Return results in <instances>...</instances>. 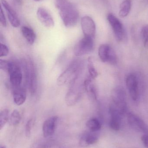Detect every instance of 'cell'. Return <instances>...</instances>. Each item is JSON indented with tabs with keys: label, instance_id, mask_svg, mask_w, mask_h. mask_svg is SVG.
Segmentation results:
<instances>
[{
	"label": "cell",
	"instance_id": "obj_1",
	"mask_svg": "<svg viewBox=\"0 0 148 148\" xmlns=\"http://www.w3.org/2000/svg\"><path fill=\"white\" fill-rule=\"evenodd\" d=\"M56 8L65 27H73L77 24L79 13L75 6L69 0H54Z\"/></svg>",
	"mask_w": 148,
	"mask_h": 148
},
{
	"label": "cell",
	"instance_id": "obj_2",
	"mask_svg": "<svg viewBox=\"0 0 148 148\" xmlns=\"http://www.w3.org/2000/svg\"><path fill=\"white\" fill-rule=\"evenodd\" d=\"M82 68V63L80 60L74 61L58 77L57 84L63 86L72 84L74 82L80 75Z\"/></svg>",
	"mask_w": 148,
	"mask_h": 148
},
{
	"label": "cell",
	"instance_id": "obj_3",
	"mask_svg": "<svg viewBox=\"0 0 148 148\" xmlns=\"http://www.w3.org/2000/svg\"><path fill=\"white\" fill-rule=\"evenodd\" d=\"M25 72V79L27 86L31 95H34L37 89V75L34 63L30 60H26L23 62Z\"/></svg>",
	"mask_w": 148,
	"mask_h": 148
},
{
	"label": "cell",
	"instance_id": "obj_4",
	"mask_svg": "<svg viewBox=\"0 0 148 148\" xmlns=\"http://www.w3.org/2000/svg\"><path fill=\"white\" fill-rule=\"evenodd\" d=\"M112 99L111 105L124 114L127 110V97L124 90L121 87L114 89L112 92Z\"/></svg>",
	"mask_w": 148,
	"mask_h": 148
},
{
	"label": "cell",
	"instance_id": "obj_5",
	"mask_svg": "<svg viewBox=\"0 0 148 148\" xmlns=\"http://www.w3.org/2000/svg\"><path fill=\"white\" fill-rule=\"evenodd\" d=\"M107 19L117 40L121 42H125L127 40V34L120 21L112 14H109Z\"/></svg>",
	"mask_w": 148,
	"mask_h": 148
},
{
	"label": "cell",
	"instance_id": "obj_6",
	"mask_svg": "<svg viewBox=\"0 0 148 148\" xmlns=\"http://www.w3.org/2000/svg\"><path fill=\"white\" fill-rule=\"evenodd\" d=\"M94 39L86 37L80 40L74 48V53L76 56H82L88 54L94 49Z\"/></svg>",
	"mask_w": 148,
	"mask_h": 148
},
{
	"label": "cell",
	"instance_id": "obj_7",
	"mask_svg": "<svg viewBox=\"0 0 148 148\" xmlns=\"http://www.w3.org/2000/svg\"><path fill=\"white\" fill-rule=\"evenodd\" d=\"M98 55L103 62L112 65L117 63V56L115 52L108 44H102L100 46L98 49Z\"/></svg>",
	"mask_w": 148,
	"mask_h": 148
},
{
	"label": "cell",
	"instance_id": "obj_8",
	"mask_svg": "<svg viewBox=\"0 0 148 148\" xmlns=\"http://www.w3.org/2000/svg\"><path fill=\"white\" fill-rule=\"evenodd\" d=\"M84 87L76 83V81L71 84L65 97V101L68 106H74L76 104L82 96Z\"/></svg>",
	"mask_w": 148,
	"mask_h": 148
},
{
	"label": "cell",
	"instance_id": "obj_9",
	"mask_svg": "<svg viewBox=\"0 0 148 148\" xmlns=\"http://www.w3.org/2000/svg\"><path fill=\"white\" fill-rule=\"evenodd\" d=\"M8 73L10 82L14 87L20 86L23 79V74L21 67L14 62H10Z\"/></svg>",
	"mask_w": 148,
	"mask_h": 148
},
{
	"label": "cell",
	"instance_id": "obj_10",
	"mask_svg": "<svg viewBox=\"0 0 148 148\" xmlns=\"http://www.w3.org/2000/svg\"><path fill=\"white\" fill-rule=\"evenodd\" d=\"M126 85L129 95L133 101H136L139 97V81L135 74H129L126 78Z\"/></svg>",
	"mask_w": 148,
	"mask_h": 148
},
{
	"label": "cell",
	"instance_id": "obj_11",
	"mask_svg": "<svg viewBox=\"0 0 148 148\" xmlns=\"http://www.w3.org/2000/svg\"><path fill=\"white\" fill-rule=\"evenodd\" d=\"M81 26L84 36L94 39L96 32V27L93 19L88 16H83L81 19Z\"/></svg>",
	"mask_w": 148,
	"mask_h": 148
},
{
	"label": "cell",
	"instance_id": "obj_12",
	"mask_svg": "<svg viewBox=\"0 0 148 148\" xmlns=\"http://www.w3.org/2000/svg\"><path fill=\"white\" fill-rule=\"evenodd\" d=\"M127 120L130 126L139 132L148 134V126L143 120L133 113H129Z\"/></svg>",
	"mask_w": 148,
	"mask_h": 148
},
{
	"label": "cell",
	"instance_id": "obj_13",
	"mask_svg": "<svg viewBox=\"0 0 148 148\" xmlns=\"http://www.w3.org/2000/svg\"><path fill=\"white\" fill-rule=\"evenodd\" d=\"M1 3L7 13L8 19L12 27H18L20 26V21L17 13L6 0H1Z\"/></svg>",
	"mask_w": 148,
	"mask_h": 148
},
{
	"label": "cell",
	"instance_id": "obj_14",
	"mask_svg": "<svg viewBox=\"0 0 148 148\" xmlns=\"http://www.w3.org/2000/svg\"><path fill=\"white\" fill-rule=\"evenodd\" d=\"M36 15L38 20L44 27L47 28H51L54 26V21L53 17L45 9L38 8Z\"/></svg>",
	"mask_w": 148,
	"mask_h": 148
},
{
	"label": "cell",
	"instance_id": "obj_15",
	"mask_svg": "<svg viewBox=\"0 0 148 148\" xmlns=\"http://www.w3.org/2000/svg\"><path fill=\"white\" fill-rule=\"evenodd\" d=\"M58 119V116H55L48 118L44 122L43 125V133L44 138L50 137L54 133Z\"/></svg>",
	"mask_w": 148,
	"mask_h": 148
},
{
	"label": "cell",
	"instance_id": "obj_16",
	"mask_svg": "<svg viewBox=\"0 0 148 148\" xmlns=\"http://www.w3.org/2000/svg\"><path fill=\"white\" fill-rule=\"evenodd\" d=\"M13 97L14 102L17 105H22L25 103L27 98L26 90L20 86L15 87Z\"/></svg>",
	"mask_w": 148,
	"mask_h": 148
},
{
	"label": "cell",
	"instance_id": "obj_17",
	"mask_svg": "<svg viewBox=\"0 0 148 148\" xmlns=\"http://www.w3.org/2000/svg\"><path fill=\"white\" fill-rule=\"evenodd\" d=\"M94 132H87L84 133L81 136L79 143L81 147H85L93 145L98 140V137Z\"/></svg>",
	"mask_w": 148,
	"mask_h": 148
},
{
	"label": "cell",
	"instance_id": "obj_18",
	"mask_svg": "<svg viewBox=\"0 0 148 148\" xmlns=\"http://www.w3.org/2000/svg\"><path fill=\"white\" fill-rule=\"evenodd\" d=\"M92 79L90 76L86 78L83 84L84 89L87 93L89 97L93 100H96L97 99V90L95 86L92 82Z\"/></svg>",
	"mask_w": 148,
	"mask_h": 148
},
{
	"label": "cell",
	"instance_id": "obj_19",
	"mask_svg": "<svg viewBox=\"0 0 148 148\" xmlns=\"http://www.w3.org/2000/svg\"><path fill=\"white\" fill-rule=\"evenodd\" d=\"M21 32L29 44L32 45L34 43L36 35L32 28L27 26H22L21 28Z\"/></svg>",
	"mask_w": 148,
	"mask_h": 148
},
{
	"label": "cell",
	"instance_id": "obj_20",
	"mask_svg": "<svg viewBox=\"0 0 148 148\" xmlns=\"http://www.w3.org/2000/svg\"><path fill=\"white\" fill-rule=\"evenodd\" d=\"M131 0H125L120 5L119 16L121 17H125L127 16L131 10Z\"/></svg>",
	"mask_w": 148,
	"mask_h": 148
},
{
	"label": "cell",
	"instance_id": "obj_21",
	"mask_svg": "<svg viewBox=\"0 0 148 148\" xmlns=\"http://www.w3.org/2000/svg\"><path fill=\"white\" fill-rule=\"evenodd\" d=\"M86 126L90 131L96 132L99 131L101 128L100 121L95 118H91L87 121Z\"/></svg>",
	"mask_w": 148,
	"mask_h": 148
},
{
	"label": "cell",
	"instance_id": "obj_22",
	"mask_svg": "<svg viewBox=\"0 0 148 148\" xmlns=\"http://www.w3.org/2000/svg\"><path fill=\"white\" fill-rule=\"evenodd\" d=\"M21 120V114L17 110H14L10 115L9 119V123L12 126H16L19 124Z\"/></svg>",
	"mask_w": 148,
	"mask_h": 148
},
{
	"label": "cell",
	"instance_id": "obj_23",
	"mask_svg": "<svg viewBox=\"0 0 148 148\" xmlns=\"http://www.w3.org/2000/svg\"><path fill=\"white\" fill-rule=\"evenodd\" d=\"M87 68L89 76L93 79L96 78L98 76V72L95 67L93 59L91 57H89L88 60Z\"/></svg>",
	"mask_w": 148,
	"mask_h": 148
},
{
	"label": "cell",
	"instance_id": "obj_24",
	"mask_svg": "<svg viewBox=\"0 0 148 148\" xmlns=\"http://www.w3.org/2000/svg\"><path fill=\"white\" fill-rule=\"evenodd\" d=\"M9 119V111L8 109H4L0 113V130L4 127Z\"/></svg>",
	"mask_w": 148,
	"mask_h": 148
},
{
	"label": "cell",
	"instance_id": "obj_25",
	"mask_svg": "<svg viewBox=\"0 0 148 148\" xmlns=\"http://www.w3.org/2000/svg\"><path fill=\"white\" fill-rule=\"evenodd\" d=\"M54 145V142L50 140H45L38 142L33 148H49Z\"/></svg>",
	"mask_w": 148,
	"mask_h": 148
},
{
	"label": "cell",
	"instance_id": "obj_26",
	"mask_svg": "<svg viewBox=\"0 0 148 148\" xmlns=\"http://www.w3.org/2000/svg\"><path fill=\"white\" fill-rule=\"evenodd\" d=\"M141 35L144 47L148 48V25H145L142 27Z\"/></svg>",
	"mask_w": 148,
	"mask_h": 148
},
{
	"label": "cell",
	"instance_id": "obj_27",
	"mask_svg": "<svg viewBox=\"0 0 148 148\" xmlns=\"http://www.w3.org/2000/svg\"><path fill=\"white\" fill-rule=\"evenodd\" d=\"M34 124V120L30 119L27 122L25 126V134L27 137H29L31 134V130Z\"/></svg>",
	"mask_w": 148,
	"mask_h": 148
},
{
	"label": "cell",
	"instance_id": "obj_28",
	"mask_svg": "<svg viewBox=\"0 0 148 148\" xmlns=\"http://www.w3.org/2000/svg\"><path fill=\"white\" fill-rule=\"evenodd\" d=\"M10 62L5 60H0V69L4 72L8 73L9 69Z\"/></svg>",
	"mask_w": 148,
	"mask_h": 148
},
{
	"label": "cell",
	"instance_id": "obj_29",
	"mask_svg": "<svg viewBox=\"0 0 148 148\" xmlns=\"http://www.w3.org/2000/svg\"><path fill=\"white\" fill-rule=\"evenodd\" d=\"M9 52V50L8 47L5 44L1 43L0 57H2L7 56L8 55Z\"/></svg>",
	"mask_w": 148,
	"mask_h": 148
},
{
	"label": "cell",
	"instance_id": "obj_30",
	"mask_svg": "<svg viewBox=\"0 0 148 148\" xmlns=\"http://www.w3.org/2000/svg\"><path fill=\"white\" fill-rule=\"evenodd\" d=\"M0 21L3 27H5L7 26V21H6V17L4 14L2 8L1 7V10H0Z\"/></svg>",
	"mask_w": 148,
	"mask_h": 148
},
{
	"label": "cell",
	"instance_id": "obj_31",
	"mask_svg": "<svg viewBox=\"0 0 148 148\" xmlns=\"http://www.w3.org/2000/svg\"><path fill=\"white\" fill-rule=\"evenodd\" d=\"M142 140L144 144V146L147 148H148V135H145L142 137Z\"/></svg>",
	"mask_w": 148,
	"mask_h": 148
},
{
	"label": "cell",
	"instance_id": "obj_32",
	"mask_svg": "<svg viewBox=\"0 0 148 148\" xmlns=\"http://www.w3.org/2000/svg\"><path fill=\"white\" fill-rule=\"evenodd\" d=\"M16 3L18 4V5H21L22 3V0H13Z\"/></svg>",
	"mask_w": 148,
	"mask_h": 148
},
{
	"label": "cell",
	"instance_id": "obj_33",
	"mask_svg": "<svg viewBox=\"0 0 148 148\" xmlns=\"http://www.w3.org/2000/svg\"><path fill=\"white\" fill-rule=\"evenodd\" d=\"M33 1H41V0H33Z\"/></svg>",
	"mask_w": 148,
	"mask_h": 148
},
{
	"label": "cell",
	"instance_id": "obj_34",
	"mask_svg": "<svg viewBox=\"0 0 148 148\" xmlns=\"http://www.w3.org/2000/svg\"><path fill=\"white\" fill-rule=\"evenodd\" d=\"M5 148V147H4V146H1V148Z\"/></svg>",
	"mask_w": 148,
	"mask_h": 148
}]
</instances>
